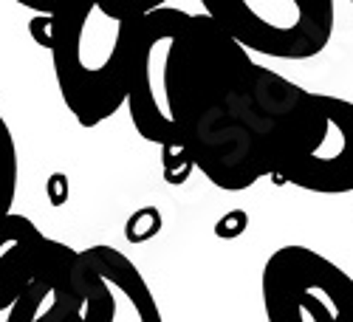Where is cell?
Masks as SVG:
<instances>
[{
  "instance_id": "1",
  "label": "cell",
  "mask_w": 353,
  "mask_h": 322,
  "mask_svg": "<svg viewBox=\"0 0 353 322\" xmlns=\"http://www.w3.org/2000/svg\"><path fill=\"white\" fill-rule=\"evenodd\" d=\"M254 66L207 14L164 6L141 17L125 102L136 133L159 148H184L249 85Z\"/></svg>"
},
{
  "instance_id": "2",
  "label": "cell",
  "mask_w": 353,
  "mask_h": 322,
  "mask_svg": "<svg viewBox=\"0 0 353 322\" xmlns=\"http://www.w3.org/2000/svg\"><path fill=\"white\" fill-rule=\"evenodd\" d=\"M139 23L108 0H74L54 14V79L79 128L108 122L128 102Z\"/></svg>"
},
{
  "instance_id": "3",
  "label": "cell",
  "mask_w": 353,
  "mask_h": 322,
  "mask_svg": "<svg viewBox=\"0 0 353 322\" xmlns=\"http://www.w3.org/2000/svg\"><path fill=\"white\" fill-rule=\"evenodd\" d=\"M203 14L249 54L311 60L328 48L336 26L334 0H201Z\"/></svg>"
},
{
  "instance_id": "4",
  "label": "cell",
  "mask_w": 353,
  "mask_h": 322,
  "mask_svg": "<svg viewBox=\"0 0 353 322\" xmlns=\"http://www.w3.org/2000/svg\"><path fill=\"white\" fill-rule=\"evenodd\" d=\"M260 294L269 322H353V277L300 243L269 254Z\"/></svg>"
},
{
  "instance_id": "5",
  "label": "cell",
  "mask_w": 353,
  "mask_h": 322,
  "mask_svg": "<svg viewBox=\"0 0 353 322\" xmlns=\"http://www.w3.org/2000/svg\"><path fill=\"white\" fill-rule=\"evenodd\" d=\"M71 283L79 322H164L139 266L108 243L77 252Z\"/></svg>"
},
{
  "instance_id": "6",
  "label": "cell",
  "mask_w": 353,
  "mask_h": 322,
  "mask_svg": "<svg viewBox=\"0 0 353 322\" xmlns=\"http://www.w3.org/2000/svg\"><path fill=\"white\" fill-rule=\"evenodd\" d=\"M316 102L319 125L311 144L274 181L316 195L353 192V102L331 94H316Z\"/></svg>"
},
{
  "instance_id": "7",
  "label": "cell",
  "mask_w": 353,
  "mask_h": 322,
  "mask_svg": "<svg viewBox=\"0 0 353 322\" xmlns=\"http://www.w3.org/2000/svg\"><path fill=\"white\" fill-rule=\"evenodd\" d=\"M74 260L77 249L63 241H51L43 272L6 314H0V322H79L71 283Z\"/></svg>"
},
{
  "instance_id": "8",
  "label": "cell",
  "mask_w": 353,
  "mask_h": 322,
  "mask_svg": "<svg viewBox=\"0 0 353 322\" xmlns=\"http://www.w3.org/2000/svg\"><path fill=\"white\" fill-rule=\"evenodd\" d=\"M51 241L26 215L0 218V314H6L43 272Z\"/></svg>"
},
{
  "instance_id": "9",
  "label": "cell",
  "mask_w": 353,
  "mask_h": 322,
  "mask_svg": "<svg viewBox=\"0 0 353 322\" xmlns=\"http://www.w3.org/2000/svg\"><path fill=\"white\" fill-rule=\"evenodd\" d=\"M17 148L9 122L0 116V218L12 212V203L17 195Z\"/></svg>"
},
{
  "instance_id": "10",
  "label": "cell",
  "mask_w": 353,
  "mask_h": 322,
  "mask_svg": "<svg viewBox=\"0 0 353 322\" xmlns=\"http://www.w3.org/2000/svg\"><path fill=\"white\" fill-rule=\"evenodd\" d=\"M161 226H164V218H161L159 207H141L128 218L125 238H128V243H147L159 235Z\"/></svg>"
},
{
  "instance_id": "11",
  "label": "cell",
  "mask_w": 353,
  "mask_h": 322,
  "mask_svg": "<svg viewBox=\"0 0 353 322\" xmlns=\"http://www.w3.org/2000/svg\"><path fill=\"white\" fill-rule=\"evenodd\" d=\"M192 159L187 156L184 148L179 144H167L161 148V172H164V181L172 184V187H181L190 175H192Z\"/></svg>"
},
{
  "instance_id": "12",
  "label": "cell",
  "mask_w": 353,
  "mask_h": 322,
  "mask_svg": "<svg viewBox=\"0 0 353 322\" xmlns=\"http://www.w3.org/2000/svg\"><path fill=\"white\" fill-rule=\"evenodd\" d=\"M28 34L32 40L40 46V48H51V40H54V14H34L28 20Z\"/></svg>"
},
{
  "instance_id": "13",
  "label": "cell",
  "mask_w": 353,
  "mask_h": 322,
  "mask_svg": "<svg viewBox=\"0 0 353 322\" xmlns=\"http://www.w3.org/2000/svg\"><path fill=\"white\" fill-rule=\"evenodd\" d=\"M108 3L116 6V9H122V12H128V14H133V17H147V14L164 9L170 0H108Z\"/></svg>"
},
{
  "instance_id": "14",
  "label": "cell",
  "mask_w": 353,
  "mask_h": 322,
  "mask_svg": "<svg viewBox=\"0 0 353 322\" xmlns=\"http://www.w3.org/2000/svg\"><path fill=\"white\" fill-rule=\"evenodd\" d=\"M243 226H246V215L241 210H234V212H229L226 218L218 221L215 232H218V238H238L243 232Z\"/></svg>"
},
{
  "instance_id": "15",
  "label": "cell",
  "mask_w": 353,
  "mask_h": 322,
  "mask_svg": "<svg viewBox=\"0 0 353 322\" xmlns=\"http://www.w3.org/2000/svg\"><path fill=\"white\" fill-rule=\"evenodd\" d=\"M17 6L23 9H32L34 14H57L63 12L68 3H74V0H14Z\"/></svg>"
},
{
  "instance_id": "16",
  "label": "cell",
  "mask_w": 353,
  "mask_h": 322,
  "mask_svg": "<svg viewBox=\"0 0 353 322\" xmlns=\"http://www.w3.org/2000/svg\"><path fill=\"white\" fill-rule=\"evenodd\" d=\"M48 198H51L54 207H60V203L68 198V181H65L63 172H54L51 175V181H48Z\"/></svg>"
}]
</instances>
